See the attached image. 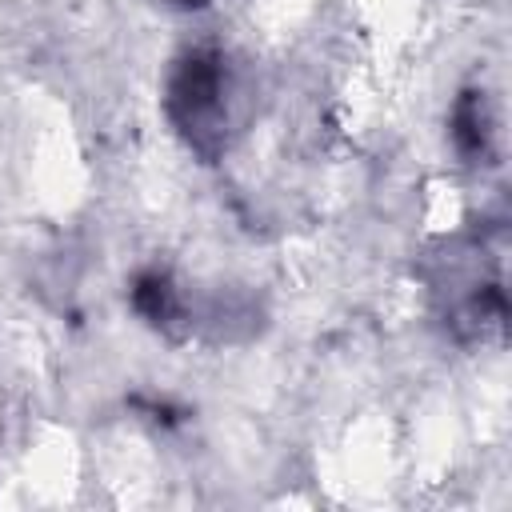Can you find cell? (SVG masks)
Returning a JSON list of instances; mask_svg holds the SVG:
<instances>
[{
    "mask_svg": "<svg viewBox=\"0 0 512 512\" xmlns=\"http://www.w3.org/2000/svg\"><path fill=\"white\" fill-rule=\"evenodd\" d=\"M164 116L192 156L204 164L224 156L228 144V64L220 48L196 44L180 52L164 80Z\"/></svg>",
    "mask_w": 512,
    "mask_h": 512,
    "instance_id": "obj_1",
    "label": "cell"
},
{
    "mask_svg": "<svg viewBox=\"0 0 512 512\" xmlns=\"http://www.w3.org/2000/svg\"><path fill=\"white\" fill-rule=\"evenodd\" d=\"M132 308L144 324H152L156 332L164 336H180L192 328L188 320V300H184V288L176 284V276L168 268H140L136 280H132Z\"/></svg>",
    "mask_w": 512,
    "mask_h": 512,
    "instance_id": "obj_2",
    "label": "cell"
},
{
    "mask_svg": "<svg viewBox=\"0 0 512 512\" xmlns=\"http://www.w3.org/2000/svg\"><path fill=\"white\" fill-rule=\"evenodd\" d=\"M448 132H452V144L464 160L472 164H484L492 156V108H488V96L480 88H464L452 104V116H448Z\"/></svg>",
    "mask_w": 512,
    "mask_h": 512,
    "instance_id": "obj_3",
    "label": "cell"
},
{
    "mask_svg": "<svg viewBox=\"0 0 512 512\" xmlns=\"http://www.w3.org/2000/svg\"><path fill=\"white\" fill-rule=\"evenodd\" d=\"M164 4H172V8H204L208 0H164Z\"/></svg>",
    "mask_w": 512,
    "mask_h": 512,
    "instance_id": "obj_4",
    "label": "cell"
}]
</instances>
